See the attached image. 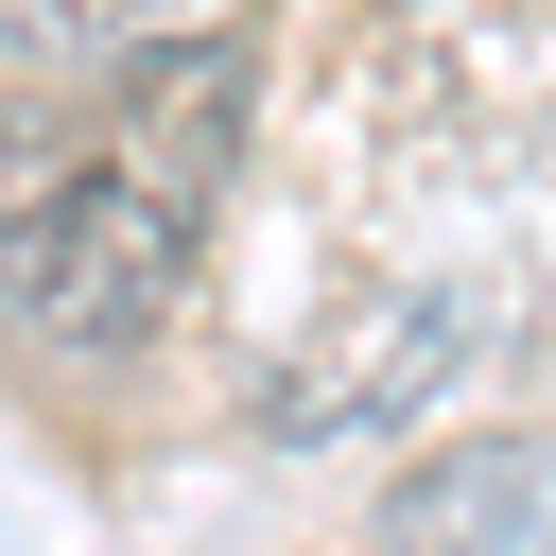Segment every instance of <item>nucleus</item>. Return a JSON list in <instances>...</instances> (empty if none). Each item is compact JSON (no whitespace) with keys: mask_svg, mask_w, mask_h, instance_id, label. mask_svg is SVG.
Segmentation results:
<instances>
[{"mask_svg":"<svg viewBox=\"0 0 556 556\" xmlns=\"http://www.w3.org/2000/svg\"><path fill=\"white\" fill-rule=\"evenodd\" d=\"M243 122H261V52L226 17L0 87V330L52 365L156 348L243 191Z\"/></svg>","mask_w":556,"mask_h":556,"instance_id":"f257e3e1","label":"nucleus"},{"mask_svg":"<svg viewBox=\"0 0 556 556\" xmlns=\"http://www.w3.org/2000/svg\"><path fill=\"white\" fill-rule=\"evenodd\" d=\"M469 348H486V295L365 278V295H348L313 348H278V365H261V434H295V452H330V434H382V417L452 400V382H469Z\"/></svg>","mask_w":556,"mask_h":556,"instance_id":"f03ea898","label":"nucleus"},{"mask_svg":"<svg viewBox=\"0 0 556 556\" xmlns=\"http://www.w3.org/2000/svg\"><path fill=\"white\" fill-rule=\"evenodd\" d=\"M382 556H556V434H452L382 486Z\"/></svg>","mask_w":556,"mask_h":556,"instance_id":"7ed1b4c3","label":"nucleus"},{"mask_svg":"<svg viewBox=\"0 0 556 556\" xmlns=\"http://www.w3.org/2000/svg\"><path fill=\"white\" fill-rule=\"evenodd\" d=\"M156 35H208V17L191 0H0L17 70H104V52H156Z\"/></svg>","mask_w":556,"mask_h":556,"instance_id":"20e7f679","label":"nucleus"}]
</instances>
